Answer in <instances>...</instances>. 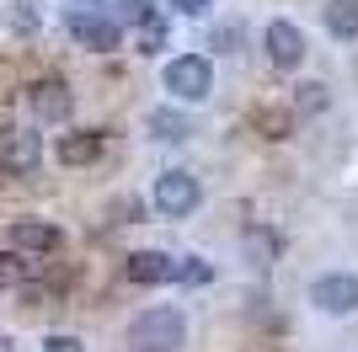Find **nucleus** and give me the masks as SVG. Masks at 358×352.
I'll list each match as a JSON object with an SVG mask.
<instances>
[{
    "mask_svg": "<svg viewBox=\"0 0 358 352\" xmlns=\"http://www.w3.org/2000/svg\"><path fill=\"white\" fill-rule=\"evenodd\" d=\"M171 272H177V256H166V251H129L123 256V278L139 283V288L171 283Z\"/></svg>",
    "mask_w": 358,
    "mask_h": 352,
    "instance_id": "obj_8",
    "label": "nucleus"
},
{
    "mask_svg": "<svg viewBox=\"0 0 358 352\" xmlns=\"http://www.w3.org/2000/svg\"><path fill=\"white\" fill-rule=\"evenodd\" d=\"M123 16H129V22H150V16H155V0H123Z\"/></svg>",
    "mask_w": 358,
    "mask_h": 352,
    "instance_id": "obj_19",
    "label": "nucleus"
},
{
    "mask_svg": "<svg viewBox=\"0 0 358 352\" xmlns=\"http://www.w3.org/2000/svg\"><path fill=\"white\" fill-rule=\"evenodd\" d=\"M331 38H358V0H327V11H321Z\"/></svg>",
    "mask_w": 358,
    "mask_h": 352,
    "instance_id": "obj_12",
    "label": "nucleus"
},
{
    "mask_svg": "<svg viewBox=\"0 0 358 352\" xmlns=\"http://www.w3.org/2000/svg\"><path fill=\"white\" fill-rule=\"evenodd\" d=\"M161 86L171 91L177 102H203V96L214 91V64L203 54H177L171 64H166Z\"/></svg>",
    "mask_w": 358,
    "mask_h": 352,
    "instance_id": "obj_2",
    "label": "nucleus"
},
{
    "mask_svg": "<svg viewBox=\"0 0 358 352\" xmlns=\"http://www.w3.org/2000/svg\"><path fill=\"white\" fill-rule=\"evenodd\" d=\"M27 107L43 123H64V117L75 112V96H70V86H64L59 75H48V80H32L27 86Z\"/></svg>",
    "mask_w": 358,
    "mask_h": 352,
    "instance_id": "obj_7",
    "label": "nucleus"
},
{
    "mask_svg": "<svg viewBox=\"0 0 358 352\" xmlns=\"http://www.w3.org/2000/svg\"><path fill=\"white\" fill-rule=\"evenodd\" d=\"M59 224L48 219H11V246L22 251V256H48V251H59Z\"/></svg>",
    "mask_w": 358,
    "mask_h": 352,
    "instance_id": "obj_10",
    "label": "nucleus"
},
{
    "mask_svg": "<svg viewBox=\"0 0 358 352\" xmlns=\"http://www.w3.org/2000/svg\"><path fill=\"white\" fill-rule=\"evenodd\" d=\"M150 203H155V214H166V219H187V214L203 203V187H198L193 171H161Z\"/></svg>",
    "mask_w": 358,
    "mask_h": 352,
    "instance_id": "obj_3",
    "label": "nucleus"
},
{
    "mask_svg": "<svg viewBox=\"0 0 358 352\" xmlns=\"http://www.w3.org/2000/svg\"><path fill=\"white\" fill-rule=\"evenodd\" d=\"M310 305L321 315H353L358 309V278L353 272H321L310 283Z\"/></svg>",
    "mask_w": 358,
    "mask_h": 352,
    "instance_id": "obj_5",
    "label": "nucleus"
},
{
    "mask_svg": "<svg viewBox=\"0 0 358 352\" xmlns=\"http://www.w3.org/2000/svg\"><path fill=\"white\" fill-rule=\"evenodd\" d=\"M11 22H16V27H38V0H16Z\"/></svg>",
    "mask_w": 358,
    "mask_h": 352,
    "instance_id": "obj_17",
    "label": "nucleus"
},
{
    "mask_svg": "<svg viewBox=\"0 0 358 352\" xmlns=\"http://www.w3.org/2000/svg\"><path fill=\"white\" fill-rule=\"evenodd\" d=\"M166 6H171L177 16H209V6H214V0H166Z\"/></svg>",
    "mask_w": 358,
    "mask_h": 352,
    "instance_id": "obj_18",
    "label": "nucleus"
},
{
    "mask_svg": "<svg viewBox=\"0 0 358 352\" xmlns=\"http://www.w3.org/2000/svg\"><path fill=\"white\" fill-rule=\"evenodd\" d=\"M38 161H43V145H38V133H27V129H0V166H6V171L27 176Z\"/></svg>",
    "mask_w": 358,
    "mask_h": 352,
    "instance_id": "obj_9",
    "label": "nucleus"
},
{
    "mask_svg": "<svg viewBox=\"0 0 358 352\" xmlns=\"http://www.w3.org/2000/svg\"><path fill=\"white\" fill-rule=\"evenodd\" d=\"M209 278H214V267L203 262V256H177V272H171V283H193V288H198V283H209Z\"/></svg>",
    "mask_w": 358,
    "mask_h": 352,
    "instance_id": "obj_15",
    "label": "nucleus"
},
{
    "mask_svg": "<svg viewBox=\"0 0 358 352\" xmlns=\"http://www.w3.org/2000/svg\"><path fill=\"white\" fill-rule=\"evenodd\" d=\"M182 342H187V315L177 305H155V309H145V315L129 321L123 347L129 352H177Z\"/></svg>",
    "mask_w": 358,
    "mask_h": 352,
    "instance_id": "obj_1",
    "label": "nucleus"
},
{
    "mask_svg": "<svg viewBox=\"0 0 358 352\" xmlns=\"http://www.w3.org/2000/svg\"><path fill=\"white\" fill-rule=\"evenodd\" d=\"M70 38L91 54H113L123 43V27L113 16H96V11H70Z\"/></svg>",
    "mask_w": 358,
    "mask_h": 352,
    "instance_id": "obj_6",
    "label": "nucleus"
},
{
    "mask_svg": "<svg viewBox=\"0 0 358 352\" xmlns=\"http://www.w3.org/2000/svg\"><path fill=\"white\" fill-rule=\"evenodd\" d=\"M43 352H86V347H80V337H64V331H59V337L43 342Z\"/></svg>",
    "mask_w": 358,
    "mask_h": 352,
    "instance_id": "obj_20",
    "label": "nucleus"
},
{
    "mask_svg": "<svg viewBox=\"0 0 358 352\" xmlns=\"http://www.w3.org/2000/svg\"><path fill=\"white\" fill-rule=\"evenodd\" d=\"M145 123H150V133H155V139H166V145H182V139L193 133V123H187L182 112H171V107H155Z\"/></svg>",
    "mask_w": 358,
    "mask_h": 352,
    "instance_id": "obj_13",
    "label": "nucleus"
},
{
    "mask_svg": "<svg viewBox=\"0 0 358 352\" xmlns=\"http://www.w3.org/2000/svg\"><path fill=\"white\" fill-rule=\"evenodd\" d=\"M75 6H96V0H75Z\"/></svg>",
    "mask_w": 358,
    "mask_h": 352,
    "instance_id": "obj_22",
    "label": "nucleus"
},
{
    "mask_svg": "<svg viewBox=\"0 0 358 352\" xmlns=\"http://www.w3.org/2000/svg\"><path fill=\"white\" fill-rule=\"evenodd\" d=\"M161 48H166V22L161 16L139 22V54H161Z\"/></svg>",
    "mask_w": 358,
    "mask_h": 352,
    "instance_id": "obj_16",
    "label": "nucleus"
},
{
    "mask_svg": "<svg viewBox=\"0 0 358 352\" xmlns=\"http://www.w3.org/2000/svg\"><path fill=\"white\" fill-rule=\"evenodd\" d=\"M32 278V262L22 256V251H0V288H22V283Z\"/></svg>",
    "mask_w": 358,
    "mask_h": 352,
    "instance_id": "obj_14",
    "label": "nucleus"
},
{
    "mask_svg": "<svg viewBox=\"0 0 358 352\" xmlns=\"http://www.w3.org/2000/svg\"><path fill=\"white\" fill-rule=\"evenodd\" d=\"M0 352H11V342H6V337H0Z\"/></svg>",
    "mask_w": 358,
    "mask_h": 352,
    "instance_id": "obj_21",
    "label": "nucleus"
},
{
    "mask_svg": "<svg viewBox=\"0 0 358 352\" xmlns=\"http://www.w3.org/2000/svg\"><path fill=\"white\" fill-rule=\"evenodd\" d=\"M262 54H268V64L273 70H299V64H305V54H310V43H305V32L294 27V22H284V16H278V22H268V32H262Z\"/></svg>",
    "mask_w": 358,
    "mask_h": 352,
    "instance_id": "obj_4",
    "label": "nucleus"
},
{
    "mask_svg": "<svg viewBox=\"0 0 358 352\" xmlns=\"http://www.w3.org/2000/svg\"><path fill=\"white\" fill-rule=\"evenodd\" d=\"M102 133L96 129H80V133H59V145H54V155H59V166H96L102 161Z\"/></svg>",
    "mask_w": 358,
    "mask_h": 352,
    "instance_id": "obj_11",
    "label": "nucleus"
}]
</instances>
